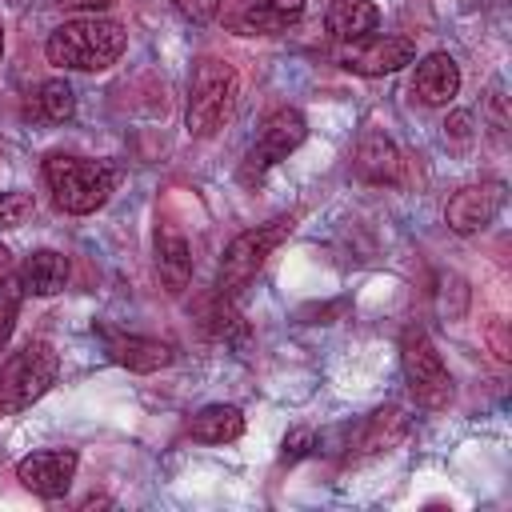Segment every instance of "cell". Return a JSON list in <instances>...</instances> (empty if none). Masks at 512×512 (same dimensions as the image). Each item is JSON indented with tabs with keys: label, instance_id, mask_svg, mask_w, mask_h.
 Instances as JSON below:
<instances>
[{
	"label": "cell",
	"instance_id": "cell-1",
	"mask_svg": "<svg viewBox=\"0 0 512 512\" xmlns=\"http://www.w3.org/2000/svg\"><path fill=\"white\" fill-rule=\"evenodd\" d=\"M124 44H128L124 24H116V20H100V16H88V20H68V24H60V28L48 36L44 52H48V60H52V64H60V68H76V72H104L108 64H116V60H120Z\"/></svg>",
	"mask_w": 512,
	"mask_h": 512
},
{
	"label": "cell",
	"instance_id": "cell-2",
	"mask_svg": "<svg viewBox=\"0 0 512 512\" xmlns=\"http://www.w3.org/2000/svg\"><path fill=\"white\" fill-rule=\"evenodd\" d=\"M44 184H48L60 212L88 216V212L108 204V196L116 188V168H108L100 160H80V156L52 152L44 160Z\"/></svg>",
	"mask_w": 512,
	"mask_h": 512
},
{
	"label": "cell",
	"instance_id": "cell-3",
	"mask_svg": "<svg viewBox=\"0 0 512 512\" xmlns=\"http://www.w3.org/2000/svg\"><path fill=\"white\" fill-rule=\"evenodd\" d=\"M236 92H240L236 68L220 56H200L196 68H192V80H188V112H184L188 132L192 136H212L232 116Z\"/></svg>",
	"mask_w": 512,
	"mask_h": 512
},
{
	"label": "cell",
	"instance_id": "cell-4",
	"mask_svg": "<svg viewBox=\"0 0 512 512\" xmlns=\"http://www.w3.org/2000/svg\"><path fill=\"white\" fill-rule=\"evenodd\" d=\"M292 224H296L292 216H276V220H268V224H256V228L240 232V236L224 248V260H220V280H216L220 296L232 300L240 288H248V280L264 268V260L288 240Z\"/></svg>",
	"mask_w": 512,
	"mask_h": 512
},
{
	"label": "cell",
	"instance_id": "cell-5",
	"mask_svg": "<svg viewBox=\"0 0 512 512\" xmlns=\"http://www.w3.org/2000/svg\"><path fill=\"white\" fill-rule=\"evenodd\" d=\"M60 372V356L48 340H28L4 368H0V408L4 412H24L36 404Z\"/></svg>",
	"mask_w": 512,
	"mask_h": 512
},
{
	"label": "cell",
	"instance_id": "cell-6",
	"mask_svg": "<svg viewBox=\"0 0 512 512\" xmlns=\"http://www.w3.org/2000/svg\"><path fill=\"white\" fill-rule=\"evenodd\" d=\"M400 364H404V380L416 396L420 408H444L452 400V376L440 360V352L432 348L424 328H408L400 340Z\"/></svg>",
	"mask_w": 512,
	"mask_h": 512
},
{
	"label": "cell",
	"instance_id": "cell-7",
	"mask_svg": "<svg viewBox=\"0 0 512 512\" xmlns=\"http://www.w3.org/2000/svg\"><path fill=\"white\" fill-rule=\"evenodd\" d=\"M304 136H308L304 116H300L296 108H276V112L260 124L256 144L248 148V156H244V164H240V180H244V184H260L264 172H268L272 164H280L292 148H300Z\"/></svg>",
	"mask_w": 512,
	"mask_h": 512
},
{
	"label": "cell",
	"instance_id": "cell-8",
	"mask_svg": "<svg viewBox=\"0 0 512 512\" xmlns=\"http://www.w3.org/2000/svg\"><path fill=\"white\" fill-rule=\"evenodd\" d=\"M76 452L72 448H40V452H32V456H24L20 464H16V480L28 488V492H36V496H44V500H56V496H64L68 492V484H72V476H76Z\"/></svg>",
	"mask_w": 512,
	"mask_h": 512
},
{
	"label": "cell",
	"instance_id": "cell-9",
	"mask_svg": "<svg viewBox=\"0 0 512 512\" xmlns=\"http://www.w3.org/2000/svg\"><path fill=\"white\" fill-rule=\"evenodd\" d=\"M412 56H416V44L404 36H376V40L364 36V40H352L336 60L356 76H388L412 64Z\"/></svg>",
	"mask_w": 512,
	"mask_h": 512
},
{
	"label": "cell",
	"instance_id": "cell-10",
	"mask_svg": "<svg viewBox=\"0 0 512 512\" xmlns=\"http://www.w3.org/2000/svg\"><path fill=\"white\" fill-rule=\"evenodd\" d=\"M504 208V184L500 180H480V184H468L460 188L448 208H444V220L452 232L468 236V232H480L496 220V212Z\"/></svg>",
	"mask_w": 512,
	"mask_h": 512
},
{
	"label": "cell",
	"instance_id": "cell-11",
	"mask_svg": "<svg viewBox=\"0 0 512 512\" xmlns=\"http://www.w3.org/2000/svg\"><path fill=\"white\" fill-rule=\"evenodd\" d=\"M412 92H416L424 104H432V108L452 104V96L460 92V68H456V60H452L448 52H432V56H424V60L416 64Z\"/></svg>",
	"mask_w": 512,
	"mask_h": 512
},
{
	"label": "cell",
	"instance_id": "cell-12",
	"mask_svg": "<svg viewBox=\"0 0 512 512\" xmlns=\"http://www.w3.org/2000/svg\"><path fill=\"white\" fill-rule=\"evenodd\" d=\"M108 356L128 368V372H156V368H168L176 360L172 344L164 340H152V336H108Z\"/></svg>",
	"mask_w": 512,
	"mask_h": 512
},
{
	"label": "cell",
	"instance_id": "cell-13",
	"mask_svg": "<svg viewBox=\"0 0 512 512\" xmlns=\"http://www.w3.org/2000/svg\"><path fill=\"white\" fill-rule=\"evenodd\" d=\"M352 168H356V176L368 180V184H396V180H400V152H396V144H392L388 136L368 132V136H360V144H356Z\"/></svg>",
	"mask_w": 512,
	"mask_h": 512
},
{
	"label": "cell",
	"instance_id": "cell-14",
	"mask_svg": "<svg viewBox=\"0 0 512 512\" xmlns=\"http://www.w3.org/2000/svg\"><path fill=\"white\" fill-rule=\"evenodd\" d=\"M156 272L168 292H184L192 280V244L172 224H164L156 232Z\"/></svg>",
	"mask_w": 512,
	"mask_h": 512
},
{
	"label": "cell",
	"instance_id": "cell-15",
	"mask_svg": "<svg viewBox=\"0 0 512 512\" xmlns=\"http://www.w3.org/2000/svg\"><path fill=\"white\" fill-rule=\"evenodd\" d=\"M68 272H72V268H68V256H64V252L40 248V252H32V256L24 260V268H20V288L32 292V296H56V292H64Z\"/></svg>",
	"mask_w": 512,
	"mask_h": 512
},
{
	"label": "cell",
	"instance_id": "cell-16",
	"mask_svg": "<svg viewBox=\"0 0 512 512\" xmlns=\"http://www.w3.org/2000/svg\"><path fill=\"white\" fill-rule=\"evenodd\" d=\"M304 16V0H252L236 28L248 32V36H272V32H284L288 24H296Z\"/></svg>",
	"mask_w": 512,
	"mask_h": 512
},
{
	"label": "cell",
	"instance_id": "cell-17",
	"mask_svg": "<svg viewBox=\"0 0 512 512\" xmlns=\"http://www.w3.org/2000/svg\"><path fill=\"white\" fill-rule=\"evenodd\" d=\"M324 24H328V32H332L336 40L352 44V40H364L368 32H376L380 12H376L372 0H332Z\"/></svg>",
	"mask_w": 512,
	"mask_h": 512
},
{
	"label": "cell",
	"instance_id": "cell-18",
	"mask_svg": "<svg viewBox=\"0 0 512 512\" xmlns=\"http://www.w3.org/2000/svg\"><path fill=\"white\" fill-rule=\"evenodd\" d=\"M408 416L400 412V408H376L372 416H368V424H364V432H360V452L356 456H380V452H388V448H396L404 436H408Z\"/></svg>",
	"mask_w": 512,
	"mask_h": 512
},
{
	"label": "cell",
	"instance_id": "cell-19",
	"mask_svg": "<svg viewBox=\"0 0 512 512\" xmlns=\"http://www.w3.org/2000/svg\"><path fill=\"white\" fill-rule=\"evenodd\" d=\"M188 432L200 444H228V440H236L244 432V412L236 404H208V408H200L192 416Z\"/></svg>",
	"mask_w": 512,
	"mask_h": 512
},
{
	"label": "cell",
	"instance_id": "cell-20",
	"mask_svg": "<svg viewBox=\"0 0 512 512\" xmlns=\"http://www.w3.org/2000/svg\"><path fill=\"white\" fill-rule=\"evenodd\" d=\"M36 104H40L44 120L64 124V120H72V112H76V92H72V84H68V80L52 76V80H44V84H40Z\"/></svg>",
	"mask_w": 512,
	"mask_h": 512
},
{
	"label": "cell",
	"instance_id": "cell-21",
	"mask_svg": "<svg viewBox=\"0 0 512 512\" xmlns=\"http://www.w3.org/2000/svg\"><path fill=\"white\" fill-rule=\"evenodd\" d=\"M36 212L32 192H0V228H20Z\"/></svg>",
	"mask_w": 512,
	"mask_h": 512
},
{
	"label": "cell",
	"instance_id": "cell-22",
	"mask_svg": "<svg viewBox=\"0 0 512 512\" xmlns=\"http://www.w3.org/2000/svg\"><path fill=\"white\" fill-rule=\"evenodd\" d=\"M20 296H24L20 276H16V280H0V348H4V344H8V336H12L16 312H20Z\"/></svg>",
	"mask_w": 512,
	"mask_h": 512
},
{
	"label": "cell",
	"instance_id": "cell-23",
	"mask_svg": "<svg viewBox=\"0 0 512 512\" xmlns=\"http://www.w3.org/2000/svg\"><path fill=\"white\" fill-rule=\"evenodd\" d=\"M208 336H216V340H228L232 332H240L244 336V324H240V316L232 312V304H228V296H220V304L212 308V316H208Z\"/></svg>",
	"mask_w": 512,
	"mask_h": 512
},
{
	"label": "cell",
	"instance_id": "cell-24",
	"mask_svg": "<svg viewBox=\"0 0 512 512\" xmlns=\"http://www.w3.org/2000/svg\"><path fill=\"white\" fill-rule=\"evenodd\" d=\"M172 8H176L184 20H192V24H208V20H216L220 0H172Z\"/></svg>",
	"mask_w": 512,
	"mask_h": 512
},
{
	"label": "cell",
	"instance_id": "cell-25",
	"mask_svg": "<svg viewBox=\"0 0 512 512\" xmlns=\"http://www.w3.org/2000/svg\"><path fill=\"white\" fill-rule=\"evenodd\" d=\"M488 344H492V352H496V360H512V344H508V328H504V320H500V316H492V320H488Z\"/></svg>",
	"mask_w": 512,
	"mask_h": 512
},
{
	"label": "cell",
	"instance_id": "cell-26",
	"mask_svg": "<svg viewBox=\"0 0 512 512\" xmlns=\"http://www.w3.org/2000/svg\"><path fill=\"white\" fill-rule=\"evenodd\" d=\"M316 444V436L308 432V428H296L292 436H284V460L292 464V460H300V456H308V448Z\"/></svg>",
	"mask_w": 512,
	"mask_h": 512
},
{
	"label": "cell",
	"instance_id": "cell-27",
	"mask_svg": "<svg viewBox=\"0 0 512 512\" xmlns=\"http://www.w3.org/2000/svg\"><path fill=\"white\" fill-rule=\"evenodd\" d=\"M64 8H76V12H100V8H108L112 0H60Z\"/></svg>",
	"mask_w": 512,
	"mask_h": 512
},
{
	"label": "cell",
	"instance_id": "cell-28",
	"mask_svg": "<svg viewBox=\"0 0 512 512\" xmlns=\"http://www.w3.org/2000/svg\"><path fill=\"white\" fill-rule=\"evenodd\" d=\"M0 56H4V24H0Z\"/></svg>",
	"mask_w": 512,
	"mask_h": 512
}]
</instances>
